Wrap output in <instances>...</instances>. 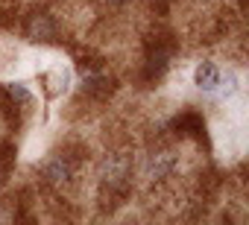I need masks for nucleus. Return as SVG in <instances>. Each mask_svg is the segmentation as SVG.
Returning a JSON list of instances; mask_svg holds the SVG:
<instances>
[{"instance_id":"obj_4","label":"nucleus","mask_w":249,"mask_h":225,"mask_svg":"<svg viewBox=\"0 0 249 225\" xmlns=\"http://www.w3.org/2000/svg\"><path fill=\"white\" fill-rule=\"evenodd\" d=\"M176 167H179L176 155H170V152H159V155H153V158H150L147 178H150V181H161V178H167Z\"/></svg>"},{"instance_id":"obj_2","label":"nucleus","mask_w":249,"mask_h":225,"mask_svg":"<svg viewBox=\"0 0 249 225\" xmlns=\"http://www.w3.org/2000/svg\"><path fill=\"white\" fill-rule=\"evenodd\" d=\"M114 82L106 76V73H91V76H85V82H82V96H88V99H94V102H106L108 96H111V88Z\"/></svg>"},{"instance_id":"obj_1","label":"nucleus","mask_w":249,"mask_h":225,"mask_svg":"<svg viewBox=\"0 0 249 225\" xmlns=\"http://www.w3.org/2000/svg\"><path fill=\"white\" fill-rule=\"evenodd\" d=\"M24 35L30 41H38V44H53V41H59V24L50 12L33 9L24 18Z\"/></svg>"},{"instance_id":"obj_3","label":"nucleus","mask_w":249,"mask_h":225,"mask_svg":"<svg viewBox=\"0 0 249 225\" xmlns=\"http://www.w3.org/2000/svg\"><path fill=\"white\" fill-rule=\"evenodd\" d=\"M173 129L179 138H202L205 135V123L199 114H194V111H185V114H179L173 120Z\"/></svg>"},{"instance_id":"obj_5","label":"nucleus","mask_w":249,"mask_h":225,"mask_svg":"<svg viewBox=\"0 0 249 225\" xmlns=\"http://www.w3.org/2000/svg\"><path fill=\"white\" fill-rule=\"evenodd\" d=\"M194 82L199 91H214L220 85V67L214 62H202L196 70H194Z\"/></svg>"},{"instance_id":"obj_6","label":"nucleus","mask_w":249,"mask_h":225,"mask_svg":"<svg viewBox=\"0 0 249 225\" xmlns=\"http://www.w3.org/2000/svg\"><path fill=\"white\" fill-rule=\"evenodd\" d=\"M97 3L103 6V9H108V12H114V9H120V6H126L129 0H97Z\"/></svg>"}]
</instances>
